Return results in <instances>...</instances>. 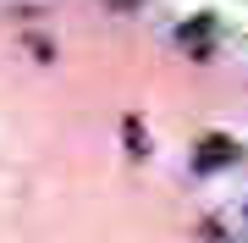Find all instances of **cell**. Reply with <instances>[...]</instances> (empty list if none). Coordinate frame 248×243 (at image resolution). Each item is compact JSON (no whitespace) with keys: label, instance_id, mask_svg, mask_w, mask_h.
Masks as SVG:
<instances>
[{"label":"cell","instance_id":"6da1fadb","mask_svg":"<svg viewBox=\"0 0 248 243\" xmlns=\"http://www.w3.org/2000/svg\"><path fill=\"white\" fill-rule=\"evenodd\" d=\"M226 161H237V144H232V138H204V149H199V166L210 171V166H226Z\"/></svg>","mask_w":248,"mask_h":243},{"label":"cell","instance_id":"7a4b0ae2","mask_svg":"<svg viewBox=\"0 0 248 243\" xmlns=\"http://www.w3.org/2000/svg\"><path fill=\"white\" fill-rule=\"evenodd\" d=\"M110 6H116V11H133V6H138V0H110Z\"/></svg>","mask_w":248,"mask_h":243}]
</instances>
